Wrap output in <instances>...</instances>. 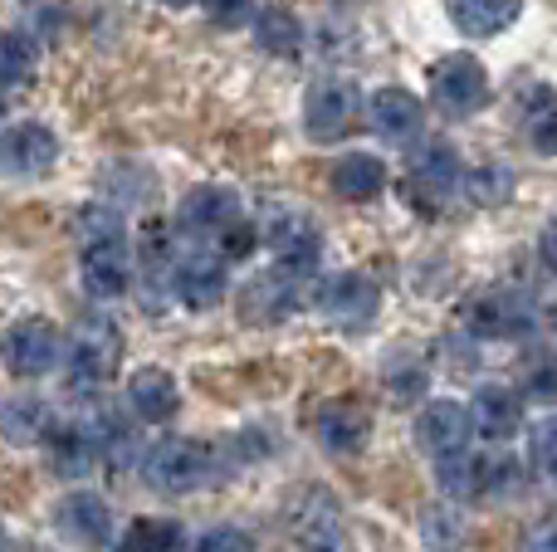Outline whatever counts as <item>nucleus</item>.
<instances>
[{
    "label": "nucleus",
    "mask_w": 557,
    "mask_h": 552,
    "mask_svg": "<svg viewBox=\"0 0 557 552\" xmlns=\"http://www.w3.org/2000/svg\"><path fill=\"white\" fill-rule=\"evenodd\" d=\"M117 357H123V333L108 318H84L69 338V387L74 391H98L108 377L117 372Z\"/></svg>",
    "instance_id": "nucleus-1"
},
{
    "label": "nucleus",
    "mask_w": 557,
    "mask_h": 552,
    "mask_svg": "<svg viewBox=\"0 0 557 552\" xmlns=\"http://www.w3.org/2000/svg\"><path fill=\"white\" fill-rule=\"evenodd\" d=\"M143 475L157 494H191L211 479V450L201 440H186V436H172L143 460Z\"/></svg>",
    "instance_id": "nucleus-2"
},
{
    "label": "nucleus",
    "mask_w": 557,
    "mask_h": 552,
    "mask_svg": "<svg viewBox=\"0 0 557 552\" xmlns=\"http://www.w3.org/2000/svg\"><path fill=\"white\" fill-rule=\"evenodd\" d=\"M431 98L441 113L450 117H470L490 103V74L474 54H450L431 68Z\"/></svg>",
    "instance_id": "nucleus-3"
},
{
    "label": "nucleus",
    "mask_w": 557,
    "mask_h": 552,
    "mask_svg": "<svg viewBox=\"0 0 557 552\" xmlns=\"http://www.w3.org/2000/svg\"><path fill=\"white\" fill-rule=\"evenodd\" d=\"M59 333L54 323L45 318H20L5 328V338H0V357H5V367L15 372V377H45L49 367L59 362Z\"/></svg>",
    "instance_id": "nucleus-4"
},
{
    "label": "nucleus",
    "mask_w": 557,
    "mask_h": 552,
    "mask_svg": "<svg viewBox=\"0 0 557 552\" xmlns=\"http://www.w3.org/2000/svg\"><path fill=\"white\" fill-rule=\"evenodd\" d=\"M352 117H357V84H347V78H323V84L308 88L304 127L313 142H337V137L352 127Z\"/></svg>",
    "instance_id": "nucleus-5"
},
{
    "label": "nucleus",
    "mask_w": 557,
    "mask_h": 552,
    "mask_svg": "<svg viewBox=\"0 0 557 552\" xmlns=\"http://www.w3.org/2000/svg\"><path fill=\"white\" fill-rule=\"evenodd\" d=\"M59 162V137L45 123H10L0 133V172L5 176H45Z\"/></svg>",
    "instance_id": "nucleus-6"
},
{
    "label": "nucleus",
    "mask_w": 557,
    "mask_h": 552,
    "mask_svg": "<svg viewBox=\"0 0 557 552\" xmlns=\"http://www.w3.org/2000/svg\"><path fill=\"white\" fill-rule=\"evenodd\" d=\"M376 303H382V293H376V284L367 274H333L318 289V309L337 328H367L376 318Z\"/></svg>",
    "instance_id": "nucleus-7"
},
{
    "label": "nucleus",
    "mask_w": 557,
    "mask_h": 552,
    "mask_svg": "<svg viewBox=\"0 0 557 552\" xmlns=\"http://www.w3.org/2000/svg\"><path fill=\"white\" fill-rule=\"evenodd\" d=\"M54 524L74 548H103L108 534H113V509L98 494H88V489H74V494L59 499Z\"/></svg>",
    "instance_id": "nucleus-8"
},
{
    "label": "nucleus",
    "mask_w": 557,
    "mask_h": 552,
    "mask_svg": "<svg viewBox=\"0 0 557 552\" xmlns=\"http://www.w3.org/2000/svg\"><path fill=\"white\" fill-rule=\"evenodd\" d=\"M235 221H240V196L231 186H196L182 196V211H176V225L186 235H225Z\"/></svg>",
    "instance_id": "nucleus-9"
},
{
    "label": "nucleus",
    "mask_w": 557,
    "mask_h": 552,
    "mask_svg": "<svg viewBox=\"0 0 557 552\" xmlns=\"http://www.w3.org/2000/svg\"><path fill=\"white\" fill-rule=\"evenodd\" d=\"M470 430H474V416L460 401H431V406L416 416V440H421V450H431L435 460L470 446Z\"/></svg>",
    "instance_id": "nucleus-10"
},
{
    "label": "nucleus",
    "mask_w": 557,
    "mask_h": 552,
    "mask_svg": "<svg viewBox=\"0 0 557 552\" xmlns=\"http://www.w3.org/2000/svg\"><path fill=\"white\" fill-rule=\"evenodd\" d=\"M127 284H133V260H127L123 235L84 244V289L94 299H123Z\"/></svg>",
    "instance_id": "nucleus-11"
},
{
    "label": "nucleus",
    "mask_w": 557,
    "mask_h": 552,
    "mask_svg": "<svg viewBox=\"0 0 557 552\" xmlns=\"http://www.w3.org/2000/svg\"><path fill=\"white\" fill-rule=\"evenodd\" d=\"M313 430H318V446H323L327 455L352 460V455H362V450H367L372 421H367V411H362V406H352V401H333V406L318 411Z\"/></svg>",
    "instance_id": "nucleus-12"
},
{
    "label": "nucleus",
    "mask_w": 557,
    "mask_h": 552,
    "mask_svg": "<svg viewBox=\"0 0 557 552\" xmlns=\"http://www.w3.org/2000/svg\"><path fill=\"white\" fill-rule=\"evenodd\" d=\"M172 293L186 309H211L225 299V260L221 254H186L172 269Z\"/></svg>",
    "instance_id": "nucleus-13"
},
{
    "label": "nucleus",
    "mask_w": 557,
    "mask_h": 552,
    "mask_svg": "<svg viewBox=\"0 0 557 552\" xmlns=\"http://www.w3.org/2000/svg\"><path fill=\"white\" fill-rule=\"evenodd\" d=\"M264 240L274 244L278 269L298 274V279L318 269V254H323V240H318V230L304 221V215H278L270 230H264Z\"/></svg>",
    "instance_id": "nucleus-14"
},
{
    "label": "nucleus",
    "mask_w": 557,
    "mask_h": 552,
    "mask_svg": "<svg viewBox=\"0 0 557 552\" xmlns=\"http://www.w3.org/2000/svg\"><path fill=\"white\" fill-rule=\"evenodd\" d=\"M127 406H133L137 421L147 426H162L182 411V391H176V377L162 367H143L133 381H127Z\"/></svg>",
    "instance_id": "nucleus-15"
},
{
    "label": "nucleus",
    "mask_w": 557,
    "mask_h": 552,
    "mask_svg": "<svg viewBox=\"0 0 557 552\" xmlns=\"http://www.w3.org/2000/svg\"><path fill=\"white\" fill-rule=\"evenodd\" d=\"M465 323H470L480 338H519V333H529L533 313H529V303L513 299V293H484V299L470 303Z\"/></svg>",
    "instance_id": "nucleus-16"
},
{
    "label": "nucleus",
    "mask_w": 557,
    "mask_h": 552,
    "mask_svg": "<svg viewBox=\"0 0 557 552\" xmlns=\"http://www.w3.org/2000/svg\"><path fill=\"white\" fill-rule=\"evenodd\" d=\"M298 274H288V269H274L270 274H260V279L245 289V318L250 323H278V318H288V309L298 303Z\"/></svg>",
    "instance_id": "nucleus-17"
},
{
    "label": "nucleus",
    "mask_w": 557,
    "mask_h": 552,
    "mask_svg": "<svg viewBox=\"0 0 557 552\" xmlns=\"http://www.w3.org/2000/svg\"><path fill=\"white\" fill-rule=\"evenodd\" d=\"M470 416L484 440H509V436H519V426H523V401H519V391H509V387H480Z\"/></svg>",
    "instance_id": "nucleus-18"
},
{
    "label": "nucleus",
    "mask_w": 557,
    "mask_h": 552,
    "mask_svg": "<svg viewBox=\"0 0 557 552\" xmlns=\"http://www.w3.org/2000/svg\"><path fill=\"white\" fill-rule=\"evenodd\" d=\"M372 127L386 137V142H411L416 133H421V103H416L406 88H382V93H372Z\"/></svg>",
    "instance_id": "nucleus-19"
},
{
    "label": "nucleus",
    "mask_w": 557,
    "mask_h": 552,
    "mask_svg": "<svg viewBox=\"0 0 557 552\" xmlns=\"http://www.w3.org/2000/svg\"><path fill=\"white\" fill-rule=\"evenodd\" d=\"M519 10H523V0H450L455 25L474 39H490L499 29H509L519 20Z\"/></svg>",
    "instance_id": "nucleus-20"
},
{
    "label": "nucleus",
    "mask_w": 557,
    "mask_h": 552,
    "mask_svg": "<svg viewBox=\"0 0 557 552\" xmlns=\"http://www.w3.org/2000/svg\"><path fill=\"white\" fill-rule=\"evenodd\" d=\"M382 186H386V166L372 152H352L333 166V191L343 201H372V196H382Z\"/></svg>",
    "instance_id": "nucleus-21"
},
{
    "label": "nucleus",
    "mask_w": 557,
    "mask_h": 552,
    "mask_svg": "<svg viewBox=\"0 0 557 552\" xmlns=\"http://www.w3.org/2000/svg\"><path fill=\"white\" fill-rule=\"evenodd\" d=\"M0 436L10 446H35L49 436V406L39 397H15L0 406Z\"/></svg>",
    "instance_id": "nucleus-22"
},
{
    "label": "nucleus",
    "mask_w": 557,
    "mask_h": 552,
    "mask_svg": "<svg viewBox=\"0 0 557 552\" xmlns=\"http://www.w3.org/2000/svg\"><path fill=\"white\" fill-rule=\"evenodd\" d=\"M484 465H490V455L455 450V455L435 460V479H441V489L450 499H474V494H484Z\"/></svg>",
    "instance_id": "nucleus-23"
},
{
    "label": "nucleus",
    "mask_w": 557,
    "mask_h": 552,
    "mask_svg": "<svg viewBox=\"0 0 557 552\" xmlns=\"http://www.w3.org/2000/svg\"><path fill=\"white\" fill-rule=\"evenodd\" d=\"M255 39H260L264 54L288 59V54H298V45H304V29H298V20L288 15V10L264 5V10H255Z\"/></svg>",
    "instance_id": "nucleus-24"
},
{
    "label": "nucleus",
    "mask_w": 557,
    "mask_h": 552,
    "mask_svg": "<svg viewBox=\"0 0 557 552\" xmlns=\"http://www.w3.org/2000/svg\"><path fill=\"white\" fill-rule=\"evenodd\" d=\"M411 172H416V186L445 196L450 186H460V156H455L445 142H431V147H421V152L411 156Z\"/></svg>",
    "instance_id": "nucleus-25"
},
{
    "label": "nucleus",
    "mask_w": 557,
    "mask_h": 552,
    "mask_svg": "<svg viewBox=\"0 0 557 552\" xmlns=\"http://www.w3.org/2000/svg\"><path fill=\"white\" fill-rule=\"evenodd\" d=\"M523 133H529L533 152L557 156V93L539 88V93L523 103Z\"/></svg>",
    "instance_id": "nucleus-26"
},
{
    "label": "nucleus",
    "mask_w": 557,
    "mask_h": 552,
    "mask_svg": "<svg viewBox=\"0 0 557 552\" xmlns=\"http://www.w3.org/2000/svg\"><path fill=\"white\" fill-rule=\"evenodd\" d=\"M298 548L304 552H352V543H347L343 524H337L333 509H313V514L298 524Z\"/></svg>",
    "instance_id": "nucleus-27"
},
{
    "label": "nucleus",
    "mask_w": 557,
    "mask_h": 552,
    "mask_svg": "<svg viewBox=\"0 0 557 552\" xmlns=\"http://www.w3.org/2000/svg\"><path fill=\"white\" fill-rule=\"evenodd\" d=\"M182 524L172 518H137L127 528V552H182Z\"/></svg>",
    "instance_id": "nucleus-28"
},
{
    "label": "nucleus",
    "mask_w": 557,
    "mask_h": 552,
    "mask_svg": "<svg viewBox=\"0 0 557 552\" xmlns=\"http://www.w3.org/2000/svg\"><path fill=\"white\" fill-rule=\"evenodd\" d=\"M421 538H425V548H431V552H455V548L465 543V518H460V509L435 504L431 514L421 518Z\"/></svg>",
    "instance_id": "nucleus-29"
},
{
    "label": "nucleus",
    "mask_w": 557,
    "mask_h": 552,
    "mask_svg": "<svg viewBox=\"0 0 557 552\" xmlns=\"http://www.w3.org/2000/svg\"><path fill=\"white\" fill-rule=\"evenodd\" d=\"M523 397L539 401V406H553L557 401V352H533L529 362L519 367Z\"/></svg>",
    "instance_id": "nucleus-30"
},
{
    "label": "nucleus",
    "mask_w": 557,
    "mask_h": 552,
    "mask_svg": "<svg viewBox=\"0 0 557 552\" xmlns=\"http://www.w3.org/2000/svg\"><path fill=\"white\" fill-rule=\"evenodd\" d=\"M49 460H54L59 475H84L88 460H94V446H88L84 430H59V436L49 440Z\"/></svg>",
    "instance_id": "nucleus-31"
},
{
    "label": "nucleus",
    "mask_w": 557,
    "mask_h": 552,
    "mask_svg": "<svg viewBox=\"0 0 557 552\" xmlns=\"http://www.w3.org/2000/svg\"><path fill=\"white\" fill-rule=\"evenodd\" d=\"M29 39L15 35V29H0V84H25L29 78Z\"/></svg>",
    "instance_id": "nucleus-32"
},
{
    "label": "nucleus",
    "mask_w": 557,
    "mask_h": 552,
    "mask_svg": "<svg viewBox=\"0 0 557 552\" xmlns=\"http://www.w3.org/2000/svg\"><path fill=\"white\" fill-rule=\"evenodd\" d=\"M470 201H480V205H499V201H509V191H513V172L509 166H480V172H470Z\"/></svg>",
    "instance_id": "nucleus-33"
},
{
    "label": "nucleus",
    "mask_w": 557,
    "mask_h": 552,
    "mask_svg": "<svg viewBox=\"0 0 557 552\" xmlns=\"http://www.w3.org/2000/svg\"><path fill=\"white\" fill-rule=\"evenodd\" d=\"M529 460H533V469H539L543 479H553V485H557V416H543L539 426H533Z\"/></svg>",
    "instance_id": "nucleus-34"
},
{
    "label": "nucleus",
    "mask_w": 557,
    "mask_h": 552,
    "mask_svg": "<svg viewBox=\"0 0 557 552\" xmlns=\"http://www.w3.org/2000/svg\"><path fill=\"white\" fill-rule=\"evenodd\" d=\"M509 489H519V465L504 455H490V465H484V494L480 499H504Z\"/></svg>",
    "instance_id": "nucleus-35"
},
{
    "label": "nucleus",
    "mask_w": 557,
    "mask_h": 552,
    "mask_svg": "<svg viewBox=\"0 0 557 552\" xmlns=\"http://www.w3.org/2000/svg\"><path fill=\"white\" fill-rule=\"evenodd\" d=\"M196 552H255V543H250V534L245 528H206L201 538H196Z\"/></svg>",
    "instance_id": "nucleus-36"
},
{
    "label": "nucleus",
    "mask_w": 557,
    "mask_h": 552,
    "mask_svg": "<svg viewBox=\"0 0 557 552\" xmlns=\"http://www.w3.org/2000/svg\"><path fill=\"white\" fill-rule=\"evenodd\" d=\"M201 5H206V15H211L215 25H225V29H235L245 15H255L250 0H201Z\"/></svg>",
    "instance_id": "nucleus-37"
},
{
    "label": "nucleus",
    "mask_w": 557,
    "mask_h": 552,
    "mask_svg": "<svg viewBox=\"0 0 557 552\" xmlns=\"http://www.w3.org/2000/svg\"><path fill=\"white\" fill-rule=\"evenodd\" d=\"M519 552H557V518H543V524H533L529 534H523Z\"/></svg>",
    "instance_id": "nucleus-38"
},
{
    "label": "nucleus",
    "mask_w": 557,
    "mask_h": 552,
    "mask_svg": "<svg viewBox=\"0 0 557 552\" xmlns=\"http://www.w3.org/2000/svg\"><path fill=\"white\" fill-rule=\"evenodd\" d=\"M250 244H255V230L245 221H235L231 230L221 235V250H225V260H240V254H250Z\"/></svg>",
    "instance_id": "nucleus-39"
},
{
    "label": "nucleus",
    "mask_w": 557,
    "mask_h": 552,
    "mask_svg": "<svg viewBox=\"0 0 557 552\" xmlns=\"http://www.w3.org/2000/svg\"><path fill=\"white\" fill-rule=\"evenodd\" d=\"M539 260H543V269L557 279V221L543 225V235H539Z\"/></svg>",
    "instance_id": "nucleus-40"
},
{
    "label": "nucleus",
    "mask_w": 557,
    "mask_h": 552,
    "mask_svg": "<svg viewBox=\"0 0 557 552\" xmlns=\"http://www.w3.org/2000/svg\"><path fill=\"white\" fill-rule=\"evenodd\" d=\"M35 25H39V35H54L59 29V5L54 0H39L35 5Z\"/></svg>",
    "instance_id": "nucleus-41"
},
{
    "label": "nucleus",
    "mask_w": 557,
    "mask_h": 552,
    "mask_svg": "<svg viewBox=\"0 0 557 552\" xmlns=\"http://www.w3.org/2000/svg\"><path fill=\"white\" fill-rule=\"evenodd\" d=\"M162 5H172V10H186V5H196V0H162Z\"/></svg>",
    "instance_id": "nucleus-42"
},
{
    "label": "nucleus",
    "mask_w": 557,
    "mask_h": 552,
    "mask_svg": "<svg viewBox=\"0 0 557 552\" xmlns=\"http://www.w3.org/2000/svg\"><path fill=\"white\" fill-rule=\"evenodd\" d=\"M548 328H553V338H557V303H553V313H548Z\"/></svg>",
    "instance_id": "nucleus-43"
},
{
    "label": "nucleus",
    "mask_w": 557,
    "mask_h": 552,
    "mask_svg": "<svg viewBox=\"0 0 557 552\" xmlns=\"http://www.w3.org/2000/svg\"><path fill=\"white\" fill-rule=\"evenodd\" d=\"M0 543H5V528H0Z\"/></svg>",
    "instance_id": "nucleus-44"
}]
</instances>
